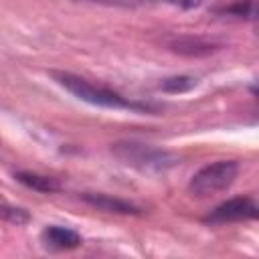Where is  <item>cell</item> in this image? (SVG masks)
<instances>
[{"mask_svg":"<svg viewBox=\"0 0 259 259\" xmlns=\"http://www.w3.org/2000/svg\"><path fill=\"white\" fill-rule=\"evenodd\" d=\"M237 174H239L237 162H233V160H219L214 164H208V166L200 168L192 176V180L188 184V190L194 196L206 198V196H212L217 192L227 190L235 182Z\"/></svg>","mask_w":259,"mask_h":259,"instance_id":"3957f363","label":"cell"},{"mask_svg":"<svg viewBox=\"0 0 259 259\" xmlns=\"http://www.w3.org/2000/svg\"><path fill=\"white\" fill-rule=\"evenodd\" d=\"M51 77H53L61 87H65L69 93H73L77 99L87 101V103H91V105L109 107V109H136V111H150V109H152L150 105L130 101V99L121 97L119 93H115V91H111V89H105V87H99V85H93V83H89L87 79L77 77V75H73V73L51 71Z\"/></svg>","mask_w":259,"mask_h":259,"instance_id":"6da1fadb","label":"cell"},{"mask_svg":"<svg viewBox=\"0 0 259 259\" xmlns=\"http://www.w3.org/2000/svg\"><path fill=\"white\" fill-rule=\"evenodd\" d=\"M172 51L176 53H186V55H206L212 51V45L202 42V40H192V38H184L172 45Z\"/></svg>","mask_w":259,"mask_h":259,"instance_id":"9c48e42d","label":"cell"},{"mask_svg":"<svg viewBox=\"0 0 259 259\" xmlns=\"http://www.w3.org/2000/svg\"><path fill=\"white\" fill-rule=\"evenodd\" d=\"M42 239L51 249H75L81 245L79 233H75L73 229H67V227H59V225L47 227L42 231Z\"/></svg>","mask_w":259,"mask_h":259,"instance_id":"8992f818","label":"cell"},{"mask_svg":"<svg viewBox=\"0 0 259 259\" xmlns=\"http://www.w3.org/2000/svg\"><path fill=\"white\" fill-rule=\"evenodd\" d=\"M257 204L253 198L247 196H237L231 198L223 204H219L212 212H210V221L214 223H227V221H247V219H255L257 217Z\"/></svg>","mask_w":259,"mask_h":259,"instance_id":"277c9868","label":"cell"},{"mask_svg":"<svg viewBox=\"0 0 259 259\" xmlns=\"http://www.w3.org/2000/svg\"><path fill=\"white\" fill-rule=\"evenodd\" d=\"M117 160H121L127 166H134L138 170H148V172H164L172 168L178 160L174 154L166 150H158L146 144H136V142H121L111 148Z\"/></svg>","mask_w":259,"mask_h":259,"instance_id":"7a4b0ae2","label":"cell"},{"mask_svg":"<svg viewBox=\"0 0 259 259\" xmlns=\"http://www.w3.org/2000/svg\"><path fill=\"white\" fill-rule=\"evenodd\" d=\"M0 219H6L16 225H24L28 221V212L22 208H14V206H0Z\"/></svg>","mask_w":259,"mask_h":259,"instance_id":"30bf717a","label":"cell"},{"mask_svg":"<svg viewBox=\"0 0 259 259\" xmlns=\"http://www.w3.org/2000/svg\"><path fill=\"white\" fill-rule=\"evenodd\" d=\"M87 2H105V4H138V2H144V0H87Z\"/></svg>","mask_w":259,"mask_h":259,"instance_id":"7c38bea8","label":"cell"},{"mask_svg":"<svg viewBox=\"0 0 259 259\" xmlns=\"http://www.w3.org/2000/svg\"><path fill=\"white\" fill-rule=\"evenodd\" d=\"M168 2L178 4V6H182V8H194V6L202 4V0H168Z\"/></svg>","mask_w":259,"mask_h":259,"instance_id":"8fae6325","label":"cell"},{"mask_svg":"<svg viewBox=\"0 0 259 259\" xmlns=\"http://www.w3.org/2000/svg\"><path fill=\"white\" fill-rule=\"evenodd\" d=\"M16 178L26 184L28 188H34L38 192H55L61 188V184L55 180V178H49V176H40V174H30V172H18Z\"/></svg>","mask_w":259,"mask_h":259,"instance_id":"52a82bcc","label":"cell"},{"mask_svg":"<svg viewBox=\"0 0 259 259\" xmlns=\"http://www.w3.org/2000/svg\"><path fill=\"white\" fill-rule=\"evenodd\" d=\"M83 198H85L91 206H95V208H99V210H105V212H117V214H138V212H140V208L134 206L132 202L121 200V198H113V196H109V194L87 192V194H83Z\"/></svg>","mask_w":259,"mask_h":259,"instance_id":"5b68a950","label":"cell"},{"mask_svg":"<svg viewBox=\"0 0 259 259\" xmlns=\"http://www.w3.org/2000/svg\"><path fill=\"white\" fill-rule=\"evenodd\" d=\"M196 85V79L194 77H188V75H174V77H168L160 83V89L164 91H170V93H182V91H188Z\"/></svg>","mask_w":259,"mask_h":259,"instance_id":"ba28073f","label":"cell"}]
</instances>
